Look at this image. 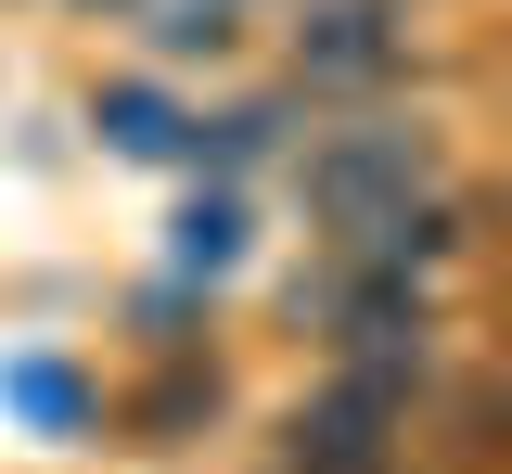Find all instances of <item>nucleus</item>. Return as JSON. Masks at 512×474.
Here are the masks:
<instances>
[{
    "label": "nucleus",
    "instance_id": "nucleus-2",
    "mask_svg": "<svg viewBox=\"0 0 512 474\" xmlns=\"http://www.w3.org/2000/svg\"><path fill=\"white\" fill-rule=\"evenodd\" d=\"M295 90H384L423 52V0H295Z\"/></svg>",
    "mask_w": 512,
    "mask_h": 474
},
{
    "label": "nucleus",
    "instance_id": "nucleus-5",
    "mask_svg": "<svg viewBox=\"0 0 512 474\" xmlns=\"http://www.w3.org/2000/svg\"><path fill=\"white\" fill-rule=\"evenodd\" d=\"M192 154H205L218 180H244V167H269V154H295V103L269 90V103H231V116H192Z\"/></svg>",
    "mask_w": 512,
    "mask_h": 474
},
{
    "label": "nucleus",
    "instance_id": "nucleus-6",
    "mask_svg": "<svg viewBox=\"0 0 512 474\" xmlns=\"http://www.w3.org/2000/svg\"><path fill=\"white\" fill-rule=\"evenodd\" d=\"M180 282H218V270H244V193H205V205H180Z\"/></svg>",
    "mask_w": 512,
    "mask_h": 474
},
{
    "label": "nucleus",
    "instance_id": "nucleus-3",
    "mask_svg": "<svg viewBox=\"0 0 512 474\" xmlns=\"http://www.w3.org/2000/svg\"><path fill=\"white\" fill-rule=\"evenodd\" d=\"M154 65H231L244 52V0H128Z\"/></svg>",
    "mask_w": 512,
    "mask_h": 474
},
{
    "label": "nucleus",
    "instance_id": "nucleus-1",
    "mask_svg": "<svg viewBox=\"0 0 512 474\" xmlns=\"http://www.w3.org/2000/svg\"><path fill=\"white\" fill-rule=\"evenodd\" d=\"M448 180V129L436 116H333V129L295 141V205H308L320 231L333 218H372V205H410V193H436Z\"/></svg>",
    "mask_w": 512,
    "mask_h": 474
},
{
    "label": "nucleus",
    "instance_id": "nucleus-7",
    "mask_svg": "<svg viewBox=\"0 0 512 474\" xmlns=\"http://www.w3.org/2000/svg\"><path fill=\"white\" fill-rule=\"evenodd\" d=\"M77 13H103V26H128V0H77Z\"/></svg>",
    "mask_w": 512,
    "mask_h": 474
},
{
    "label": "nucleus",
    "instance_id": "nucleus-4",
    "mask_svg": "<svg viewBox=\"0 0 512 474\" xmlns=\"http://www.w3.org/2000/svg\"><path fill=\"white\" fill-rule=\"evenodd\" d=\"M90 129L116 141V154H141V167H180V154H192V116L154 90V77H116V90H90Z\"/></svg>",
    "mask_w": 512,
    "mask_h": 474
},
{
    "label": "nucleus",
    "instance_id": "nucleus-8",
    "mask_svg": "<svg viewBox=\"0 0 512 474\" xmlns=\"http://www.w3.org/2000/svg\"><path fill=\"white\" fill-rule=\"evenodd\" d=\"M244 13H256V0H244Z\"/></svg>",
    "mask_w": 512,
    "mask_h": 474
}]
</instances>
